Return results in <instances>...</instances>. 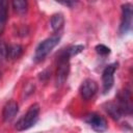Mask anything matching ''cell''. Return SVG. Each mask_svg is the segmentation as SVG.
<instances>
[{
  "label": "cell",
  "mask_w": 133,
  "mask_h": 133,
  "mask_svg": "<svg viewBox=\"0 0 133 133\" xmlns=\"http://www.w3.org/2000/svg\"><path fill=\"white\" fill-rule=\"evenodd\" d=\"M38 114H39V105L38 104L31 105L27 110V112L18 121L16 125V129L18 131H25L31 128L37 122Z\"/></svg>",
  "instance_id": "6da1fadb"
},
{
  "label": "cell",
  "mask_w": 133,
  "mask_h": 133,
  "mask_svg": "<svg viewBox=\"0 0 133 133\" xmlns=\"http://www.w3.org/2000/svg\"><path fill=\"white\" fill-rule=\"evenodd\" d=\"M59 41H60L59 35H53V36H50V37L46 38L45 41H43L37 46V48L35 49L34 60L35 61H42L58 45Z\"/></svg>",
  "instance_id": "7a4b0ae2"
},
{
  "label": "cell",
  "mask_w": 133,
  "mask_h": 133,
  "mask_svg": "<svg viewBox=\"0 0 133 133\" xmlns=\"http://www.w3.org/2000/svg\"><path fill=\"white\" fill-rule=\"evenodd\" d=\"M70 72V56L66 50L61 53L58 60L57 71H56V83L58 86L62 85L68 79V75Z\"/></svg>",
  "instance_id": "3957f363"
},
{
  "label": "cell",
  "mask_w": 133,
  "mask_h": 133,
  "mask_svg": "<svg viewBox=\"0 0 133 133\" xmlns=\"http://www.w3.org/2000/svg\"><path fill=\"white\" fill-rule=\"evenodd\" d=\"M132 19H133L132 5L130 3H125L124 5H122V22L119 26V31L122 34H126L131 30Z\"/></svg>",
  "instance_id": "277c9868"
},
{
  "label": "cell",
  "mask_w": 133,
  "mask_h": 133,
  "mask_svg": "<svg viewBox=\"0 0 133 133\" xmlns=\"http://www.w3.org/2000/svg\"><path fill=\"white\" fill-rule=\"evenodd\" d=\"M84 121L97 132L101 133L106 131L108 125H107V121L100 114L98 113H88L84 116Z\"/></svg>",
  "instance_id": "5b68a950"
},
{
  "label": "cell",
  "mask_w": 133,
  "mask_h": 133,
  "mask_svg": "<svg viewBox=\"0 0 133 133\" xmlns=\"http://www.w3.org/2000/svg\"><path fill=\"white\" fill-rule=\"evenodd\" d=\"M116 68H117V63H111V64L107 65L105 68V70L103 71L102 83H103V91L104 92H107L113 86V82H114L113 75L116 71Z\"/></svg>",
  "instance_id": "8992f818"
},
{
  "label": "cell",
  "mask_w": 133,
  "mask_h": 133,
  "mask_svg": "<svg viewBox=\"0 0 133 133\" xmlns=\"http://www.w3.org/2000/svg\"><path fill=\"white\" fill-rule=\"evenodd\" d=\"M80 95L84 100L91 99L98 91V84L92 79H85L80 85Z\"/></svg>",
  "instance_id": "52a82bcc"
},
{
  "label": "cell",
  "mask_w": 133,
  "mask_h": 133,
  "mask_svg": "<svg viewBox=\"0 0 133 133\" xmlns=\"http://www.w3.org/2000/svg\"><path fill=\"white\" fill-rule=\"evenodd\" d=\"M19 111V106L18 103L15 101H9L5 104V106L3 107V112H2V117L4 122H10L15 118L16 114Z\"/></svg>",
  "instance_id": "ba28073f"
},
{
  "label": "cell",
  "mask_w": 133,
  "mask_h": 133,
  "mask_svg": "<svg viewBox=\"0 0 133 133\" xmlns=\"http://www.w3.org/2000/svg\"><path fill=\"white\" fill-rule=\"evenodd\" d=\"M23 53V48L22 46L18 45V44H12L7 46V59L10 60H16L18 59Z\"/></svg>",
  "instance_id": "9c48e42d"
},
{
  "label": "cell",
  "mask_w": 133,
  "mask_h": 133,
  "mask_svg": "<svg viewBox=\"0 0 133 133\" xmlns=\"http://www.w3.org/2000/svg\"><path fill=\"white\" fill-rule=\"evenodd\" d=\"M7 21V2L5 0H0V34L4 31Z\"/></svg>",
  "instance_id": "30bf717a"
},
{
  "label": "cell",
  "mask_w": 133,
  "mask_h": 133,
  "mask_svg": "<svg viewBox=\"0 0 133 133\" xmlns=\"http://www.w3.org/2000/svg\"><path fill=\"white\" fill-rule=\"evenodd\" d=\"M51 27L54 31H58L62 28L63 24H64V18L62 14H55L52 16L51 21H50Z\"/></svg>",
  "instance_id": "8fae6325"
},
{
  "label": "cell",
  "mask_w": 133,
  "mask_h": 133,
  "mask_svg": "<svg viewBox=\"0 0 133 133\" xmlns=\"http://www.w3.org/2000/svg\"><path fill=\"white\" fill-rule=\"evenodd\" d=\"M106 111L109 113V115L113 118V119H119L123 112L119 108V106L117 104H114V103H109L107 104L106 106Z\"/></svg>",
  "instance_id": "7c38bea8"
},
{
  "label": "cell",
  "mask_w": 133,
  "mask_h": 133,
  "mask_svg": "<svg viewBox=\"0 0 133 133\" xmlns=\"http://www.w3.org/2000/svg\"><path fill=\"white\" fill-rule=\"evenodd\" d=\"M12 7L17 14L23 15L27 11L28 3L25 0H15V1H12Z\"/></svg>",
  "instance_id": "4fadbf2b"
},
{
  "label": "cell",
  "mask_w": 133,
  "mask_h": 133,
  "mask_svg": "<svg viewBox=\"0 0 133 133\" xmlns=\"http://www.w3.org/2000/svg\"><path fill=\"white\" fill-rule=\"evenodd\" d=\"M84 49V47L82 45H76V46H73V47H70L69 49H66V52L69 54V56H74V55H77L78 53H80L82 50Z\"/></svg>",
  "instance_id": "5bb4252c"
},
{
  "label": "cell",
  "mask_w": 133,
  "mask_h": 133,
  "mask_svg": "<svg viewBox=\"0 0 133 133\" xmlns=\"http://www.w3.org/2000/svg\"><path fill=\"white\" fill-rule=\"evenodd\" d=\"M96 51H97L98 54L103 55V56L108 55V54L110 53V49H109L108 47H106L105 45H98V46L96 47Z\"/></svg>",
  "instance_id": "9a60e30c"
},
{
  "label": "cell",
  "mask_w": 133,
  "mask_h": 133,
  "mask_svg": "<svg viewBox=\"0 0 133 133\" xmlns=\"http://www.w3.org/2000/svg\"><path fill=\"white\" fill-rule=\"evenodd\" d=\"M7 57V46L0 39V60H4Z\"/></svg>",
  "instance_id": "2e32d148"
},
{
  "label": "cell",
  "mask_w": 133,
  "mask_h": 133,
  "mask_svg": "<svg viewBox=\"0 0 133 133\" xmlns=\"http://www.w3.org/2000/svg\"><path fill=\"white\" fill-rule=\"evenodd\" d=\"M0 78H1V71H0Z\"/></svg>",
  "instance_id": "e0dca14e"
}]
</instances>
